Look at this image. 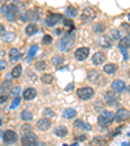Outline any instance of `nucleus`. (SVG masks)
<instances>
[{
	"label": "nucleus",
	"mask_w": 130,
	"mask_h": 146,
	"mask_svg": "<svg viewBox=\"0 0 130 146\" xmlns=\"http://www.w3.org/2000/svg\"><path fill=\"white\" fill-rule=\"evenodd\" d=\"M129 77H130V69H129Z\"/></svg>",
	"instance_id": "nucleus-56"
},
{
	"label": "nucleus",
	"mask_w": 130,
	"mask_h": 146,
	"mask_svg": "<svg viewBox=\"0 0 130 146\" xmlns=\"http://www.w3.org/2000/svg\"><path fill=\"white\" fill-rule=\"evenodd\" d=\"M20 102H21V98H20V97L15 98V99H13V102H12V103H11V106H9V108H11V110H15V108H17V107H18V104H20Z\"/></svg>",
	"instance_id": "nucleus-36"
},
{
	"label": "nucleus",
	"mask_w": 130,
	"mask_h": 146,
	"mask_svg": "<svg viewBox=\"0 0 130 146\" xmlns=\"http://www.w3.org/2000/svg\"><path fill=\"white\" fill-rule=\"evenodd\" d=\"M31 127L29 124H25V125H22L21 127V133H22V136L24 134H27V133H31Z\"/></svg>",
	"instance_id": "nucleus-35"
},
{
	"label": "nucleus",
	"mask_w": 130,
	"mask_h": 146,
	"mask_svg": "<svg viewBox=\"0 0 130 146\" xmlns=\"http://www.w3.org/2000/svg\"><path fill=\"white\" fill-rule=\"evenodd\" d=\"M99 72L98 70H95V69H91V70H88V73H87V80L88 81H91V82H94V81H96L98 78H99Z\"/></svg>",
	"instance_id": "nucleus-22"
},
{
	"label": "nucleus",
	"mask_w": 130,
	"mask_h": 146,
	"mask_svg": "<svg viewBox=\"0 0 130 146\" xmlns=\"http://www.w3.org/2000/svg\"><path fill=\"white\" fill-rule=\"evenodd\" d=\"M127 18H129V21H130V12H129V15H127Z\"/></svg>",
	"instance_id": "nucleus-53"
},
{
	"label": "nucleus",
	"mask_w": 130,
	"mask_h": 146,
	"mask_svg": "<svg viewBox=\"0 0 130 146\" xmlns=\"http://www.w3.org/2000/svg\"><path fill=\"white\" fill-rule=\"evenodd\" d=\"M94 89L90 88V86H86V88H79L77 90V95H78L79 99H83V100H87L90 98L94 97Z\"/></svg>",
	"instance_id": "nucleus-3"
},
{
	"label": "nucleus",
	"mask_w": 130,
	"mask_h": 146,
	"mask_svg": "<svg viewBox=\"0 0 130 146\" xmlns=\"http://www.w3.org/2000/svg\"><path fill=\"white\" fill-rule=\"evenodd\" d=\"M36 31H38V26H36L35 24H29L26 26V34L27 35H33V34H35Z\"/></svg>",
	"instance_id": "nucleus-25"
},
{
	"label": "nucleus",
	"mask_w": 130,
	"mask_h": 146,
	"mask_svg": "<svg viewBox=\"0 0 130 146\" xmlns=\"http://www.w3.org/2000/svg\"><path fill=\"white\" fill-rule=\"evenodd\" d=\"M120 50L122 51V55H124V59L126 60V59H127V51H126V48H122V47H120Z\"/></svg>",
	"instance_id": "nucleus-48"
},
{
	"label": "nucleus",
	"mask_w": 130,
	"mask_h": 146,
	"mask_svg": "<svg viewBox=\"0 0 130 146\" xmlns=\"http://www.w3.org/2000/svg\"><path fill=\"white\" fill-rule=\"evenodd\" d=\"M13 38H15V34H13V33H5V34H4V40H5V42L12 40Z\"/></svg>",
	"instance_id": "nucleus-42"
},
{
	"label": "nucleus",
	"mask_w": 130,
	"mask_h": 146,
	"mask_svg": "<svg viewBox=\"0 0 130 146\" xmlns=\"http://www.w3.org/2000/svg\"><path fill=\"white\" fill-rule=\"evenodd\" d=\"M0 125H1V119H0Z\"/></svg>",
	"instance_id": "nucleus-55"
},
{
	"label": "nucleus",
	"mask_w": 130,
	"mask_h": 146,
	"mask_svg": "<svg viewBox=\"0 0 130 146\" xmlns=\"http://www.w3.org/2000/svg\"><path fill=\"white\" fill-rule=\"evenodd\" d=\"M8 11H9V4H3V5L0 7V13H1V15L5 16L7 13H8Z\"/></svg>",
	"instance_id": "nucleus-40"
},
{
	"label": "nucleus",
	"mask_w": 130,
	"mask_h": 146,
	"mask_svg": "<svg viewBox=\"0 0 130 146\" xmlns=\"http://www.w3.org/2000/svg\"><path fill=\"white\" fill-rule=\"evenodd\" d=\"M77 115V111L74 108H65L63 111V116L65 119H73Z\"/></svg>",
	"instance_id": "nucleus-20"
},
{
	"label": "nucleus",
	"mask_w": 130,
	"mask_h": 146,
	"mask_svg": "<svg viewBox=\"0 0 130 146\" xmlns=\"http://www.w3.org/2000/svg\"><path fill=\"white\" fill-rule=\"evenodd\" d=\"M7 99H8V95L7 94H0V103H4Z\"/></svg>",
	"instance_id": "nucleus-45"
},
{
	"label": "nucleus",
	"mask_w": 130,
	"mask_h": 146,
	"mask_svg": "<svg viewBox=\"0 0 130 146\" xmlns=\"http://www.w3.org/2000/svg\"><path fill=\"white\" fill-rule=\"evenodd\" d=\"M106 145V140L102 137H94V140L91 141L90 146H104Z\"/></svg>",
	"instance_id": "nucleus-24"
},
{
	"label": "nucleus",
	"mask_w": 130,
	"mask_h": 146,
	"mask_svg": "<svg viewBox=\"0 0 130 146\" xmlns=\"http://www.w3.org/2000/svg\"><path fill=\"white\" fill-rule=\"evenodd\" d=\"M55 34H56V35H60L61 30H60V29H56V30H55Z\"/></svg>",
	"instance_id": "nucleus-51"
},
{
	"label": "nucleus",
	"mask_w": 130,
	"mask_h": 146,
	"mask_svg": "<svg viewBox=\"0 0 130 146\" xmlns=\"http://www.w3.org/2000/svg\"><path fill=\"white\" fill-rule=\"evenodd\" d=\"M24 99L25 100H31L36 97V90L34 88H27L24 90Z\"/></svg>",
	"instance_id": "nucleus-12"
},
{
	"label": "nucleus",
	"mask_w": 130,
	"mask_h": 146,
	"mask_svg": "<svg viewBox=\"0 0 130 146\" xmlns=\"http://www.w3.org/2000/svg\"><path fill=\"white\" fill-rule=\"evenodd\" d=\"M125 89H126V84L121 80H115L112 82V90L115 93H124Z\"/></svg>",
	"instance_id": "nucleus-10"
},
{
	"label": "nucleus",
	"mask_w": 130,
	"mask_h": 146,
	"mask_svg": "<svg viewBox=\"0 0 130 146\" xmlns=\"http://www.w3.org/2000/svg\"><path fill=\"white\" fill-rule=\"evenodd\" d=\"M88 54H90V50L87 47H79L78 50H76L74 52V58L79 61H83L88 58Z\"/></svg>",
	"instance_id": "nucleus-8"
},
{
	"label": "nucleus",
	"mask_w": 130,
	"mask_h": 146,
	"mask_svg": "<svg viewBox=\"0 0 130 146\" xmlns=\"http://www.w3.org/2000/svg\"><path fill=\"white\" fill-rule=\"evenodd\" d=\"M9 88H11V85H9V82H8V81H5V82H4V85L1 86V89H0V91H1V94H7V95H8V91H7V90H8Z\"/></svg>",
	"instance_id": "nucleus-38"
},
{
	"label": "nucleus",
	"mask_w": 130,
	"mask_h": 146,
	"mask_svg": "<svg viewBox=\"0 0 130 146\" xmlns=\"http://www.w3.org/2000/svg\"><path fill=\"white\" fill-rule=\"evenodd\" d=\"M63 25L64 26H67V27H69V29H74V25H73L72 20H63Z\"/></svg>",
	"instance_id": "nucleus-41"
},
{
	"label": "nucleus",
	"mask_w": 130,
	"mask_h": 146,
	"mask_svg": "<svg viewBox=\"0 0 130 146\" xmlns=\"http://www.w3.org/2000/svg\"><path fill=\"white\" fill-rule=\"evenodd\" d=\"M113 120H115V113L111 112V111H103V112L98 116V123L102 127H106V125L111 124Z\"/></svg>",
	"instance_id": "nucleus-2"
},
{
	"label": "nucleus",
	"mask_w": 130,
	"mask_h": 146,
	"mask_svg": "<svg viewBox=\"0 0 130 146\" xmlns=\"http://www.w3.org/2000/svg\"><path fill=\"white\" fill-rule=\"evenodd\" d=\"M20 93H21V88L20 86H15L13 89H11V97L15 99V98H17L18 95H20Z\"/></svg>",
	"instance_id": "nucleus-32"
},
{
	"label": "nucleus",
	"mask_w": 130,
	"mask_h": 146,
	"mask_svg": "<svg viewBox=\"0 0 130 146\" xmlns=\"http://www.w3.org/2000/svg\"><path fill=\"white\" fill-rule=\"evenodd\" d=\"M52 81H53V77L49 73H46L42 76V82H44V84H52Z\"/></svg>",
	"instance_id": "nucleus-33"
},
{
	"label": "nucleus",
	"mask_w": 130,
	"mask_h": 146,
	"mask_svg": "<svg viewBox=\"0 0 130 146\" xmlns=\"http://www.w3.org/2000/svg\"><path fill=\"white\" fill-rule=\"evenodd\" d=\"M78 140L79 141H85L86 140V136H78Z\"/></svg>",
	"instance_id": "nucleus-50"
},
{
	"label": "nucleus",
	"mask_w": 130,
	"mask_h": 146,
	"mask_svg": "<svg viewBox=\"0 0 130 146\" xmlns=\"http://www.w3.org/2000/svg\"><path fill=\"white\" fill-rule=\"evenodd\" d=\"M73 44H74V34H73L72 31H68V33L59 40L57 48L63 52H67L72 48Z\"/></svg>",
	"instance_id": "nucleus-1"
},
{
	"label": "nucleus",
	"mask_w": 130,
	"mask_h": 146,
	"mask_svg": "<svg viewBox=\"0 0 130 146\" xmlns=\"http://www.w3.org/2000/svg\"><path fill=\"white\" fill-rule=\"evenodd\" d=\"M42 43H44V44H51V43H52V36L48 35V34H46V35L43 36Z\"/></svg>",
	"instance_id": "nucleus-39"
},
{
	"label": "nucleus",
	"mask_w": 130,
	"mask_h": 146,
	"mask_svg": "<svg viewBox=\"0 0 130 146\" xmlns=\"http://www.w3.org/2000/svg\"><path fill=\"white\" fill-rule=\"evenodd\" d=\"M64 63V58L61 56V55H56V56H53L52 58V64L53 65H56V67H59L60 64H63Z\"/></svg>",
	"instance_id": "nucleus-29"
},
{
	"label": "nucleus",
	"mask_w": 130,
	"mask_h": 146,
	"mask_svg": "<svg viewBox=\"0 0 130 146\" xmlns=\"http://www.w3.org/2000/svg\"><path fill=\"white\" fill-rule=\"evenodd\" d=\"M4 34H5V27L4 25L0 24V36H4Z\"/></svg>",
	"instance_id": "nucleus-47"
},
{
	"label": "nucleus",
	"mask_w": 130,
	"mask_h": 146,
	"mask_svg": "<svg viewBox=\"0 0 130 146\" xmlns=\"http://www.w3.org/2000/svg\"><path fill=\"white\" fill-rule=\"evenodd\" d=\"M55 115H56V113H55V111L52 108H46L44 111H43V116H44L46 119H48V120L53 117Z\"/></svg>",
	"instance_id": "nucleus-30"
},
{
	"label": "nucleus",
	"mask_w": 130,
	"mask_h": 146,
	"mask_svg": "<svg viewBox=\"0 0 130 146\" xmlns=\"http://www.w3.org/2000/svg\"><path fill=\"white\" fill-rule=\"evenodd\" d=\"M104 100H106L107 104H109V106H113V104L117 103V95H115L113 93L108 91V93H106V95H104Z\"/></svg>",
	"instance_id": "nucleus-14"
},
{
	"label": "nucleus",
	"mask_w": 130,
	"mask_h": 146,
	"mask_svg": "<svg viewBox=\"0 0 130 146\" xmlns=\"http://www.w3.org/2000/svg\"><path fill=\"white\" fill-rule=\"evenodd\" d=\"M36 127L39 128L40 131H47V129H49V127H51V120H48V119H46V117L39 119V120L36 121Z\"/></svg>",
	"instance_id": "nucleus-11"
},
{
	"label": "nucleus",
	"mask_w": 130,
	"mask_h": 146,
	"mask_svg": "<svg viewBox=\"0 0 130 146\" xmlns=\"http://www.w3.org/2000/svg\"><path fill=\"white\" fill-rule=\"evenodd\" d=\"M120 47H122V48H129L130 47V34H127L126 36H124V38H121V40H120Z\"/></svg>",
	"instance_id": "nucleus-23"
},
{
	"label": "nucleus",
	"mask_w": 130,
	"mask_h": 146,
	"mask_svg": "<svg viewBox=\"0 0 130 146\" xmlns=\"http://www.w3.org/2000/svg\"><path fill=\"white\" fill-rule=\"evenodd\" d=\"M116 70H117V65L116 64H106L104 65V72L107 73V74H113V73H116Z\"/></svg>",
	"instance_id": "nucleus-21"
},
{
	"label": "nucleus",
	"mask_w": 130,
	"mask_h": 146,
	"mask_svg": "<svg viewBox=\"0 0 130 146\" xmlns=\"http://www.w3.org/2000/svg\"><path fill=\"white\" fill-rule=\"evenodd\" d=\"M61 20H63V15H60V13H52V15H49L48 17H47L46 22H47L48 26H55V25L57 24V22H60Z\"/></svg>",
	"instance_id": "nucleus-9"
},
{
	"label": "nucleus",
	"mask_w": 130,
	"mask_h": 146,
	"mask_svg": "<svg viewBox=\"0 0 130 146\" xmlns=\"http://www.w3.org/2000/svg\"><path fill=\"white\" fill-rule=\"evenodd\" d=\"M21 119L22 120H25V121H30L31 119H33V113H31L30 111L25 110V111H22L21 112Z\"/></svg>",
	"instance_id": "nucleus-28"
},
{
	"label": "nucleus",
	"mask_w": 130,
	"mask_h": 146,
	"mask_svg": "<svg viewBox=\"0 0 130 146\" xmlns=\"http://www.w3.org/2000/svg\"><path fill=\"white\" fill-rule=\"evenodd\" d=\"M5 17H7V20H9V21H15V20H16V13L8 12V13L5 15Z\"/></svg>",
	"instance_id": "nucleus-44"
},
{
	"label": "nucleus",
	"mask_w": 130,
	"mask_h": 146,
	"mask_svg": "<svg viewBox=\"0 0 130 146\" xmlns=\"http://www.w3.org/2000/svg\"><path fill=\"white\" fill-rule=\"evenodd\" d=\"M95 16H96V11L94 8H91V7H87V8L83 9V12L81 15V20H82V22L87 24L91 20H94Z\"/></svg>",
	"instance_id": "nucleus-5"
},
{
	"label": "nucleus",
	"mask_w": 130,
	"mask_h": 146,
	"mask_svg": "<svg viewBox=\"0 0 130 146\" xmlns=\"http://www.w3.org/2000/svg\"><path fill=\"white\" fill-rule=\"evenodd\" d=\"M36 51H38V46H36V44H34L33 47H31V48L29 50V55H27V60H30V59L33 58V56H35Z\"/></svg>",
	"instance_id": "nucleus-34"
},
{
	"label": "nucleus",
	"mask_w": 130,
	"mask_h": 146,
	"mask_svg": "<svg viewBox=\"0 0 130 146\" xmlns=\"http://www.w3.org/2000/svg\"><path fill=\"white\" fill-rule=\"evenodd\" d=\"M104 60H106V55L99 51V52H96V54H94L92 64H94V65H102V64L104 63Z\"/></svg>",
	"instance_id": "nucleus-13"
},
{
	"label": "nucleus",
	"mask_w": 130,
	"mask_h": 146,
	"mask_svg": "<svg viewBox=\"0 0 130 146\" xmlns=\"http://www.w3.org/2000/svg\"><path fill=\"white\" fill-rule=\"evenodd\" d=\"M129 119H130V111L126 108H120L115 113V120L118 123H122L125 120H129Z\"/></svg>",
	"instance_id": "nucleus-6"
},
{
	"label": "nucleus",
	"mask_w": 130,
	"mask_h": 146,
	"mask_svg": "<svg viewBox=\"0 0 130 146\" xmlns=\"http://www.w3.org/2000/svg\"><path fill=\"white\" fill-rule=\"evenodd\" d=\"M26 17H27V20H30L31 21V24H34L35 21H38L39 13L36 12V11H29V12H26Z\"/></svg>",
	"instance_id": "nucleus-19"
},
{
	"label": "nucleus",
	"mask_w": 130,
	"mask_h": 146,
	"mask_svg": "<svg viewBox=\"0 0 130 146\" xmlns=\"http://www.w3.org/2000/svg\"><path fill=\"white\" fill-rule=\"evenodd\" d=\"M129 94H130V85H129Z\"/></svg>",
	"instance_id": "nucleus-54"
},
{
	"label": "nucleus",
	"mask_w": 130,
	"mask_h": 146,
	"mask_svg": "<svg viewBox=\"0 0 130 146\" xmlns=\"http://www.w3.org/2000/svg\"><path fill=\"white\" fill-rule=\"evenodd\" d=\"M112 38L121 40V33H120V30H113L112 31Z\"/></svg>",
	"instance_id": "nucleus-43"
},
{
	"label": "nucleus",
	"mask_w": 130,
	"mask_h": 146,
	"mask_svg": "<svg viewBox=\"0 0 130 146\" xmlns=\"http://www.w3.org/2000/svg\"><path fill=\"white\" fill-rule=\"evenodd\" d=\"M22 56V54L20 52V50L17 48H11V51H9V60L11 61H17L18 59Z\"/></svg>",
	"instance_id": "nucleus-15"
},
{
	"label": "nucleus",
	"mask_w": 130,
	"mask_h": 146,
	"mask_svg": "<svg viewBox=\"0 0 130 146\" xmlns=\"http://www.w3.org/2000/svg\"><path fill=\"white\" fill-rule=\"evenodd\" d=\"M3 141L5 143H8V145H11V143H15L16 141H17V133H16L15 131H11V129H8V131H5L3 133Z\"/></svg>",
	"instance_id": "nucleus-7"
},
{
	"label": "nucleus",
	"mask_w": 130,
	"mask_h": 146,
	"mask_svg": "<svg viewBox=\"0 0 130 146\" xmlns=\"http://www.w3.org/2000/svg\"><path fill=\"white\" fill-rule=\"evenodd\" d=\"M35 68H36L38 70H44L46 68H47V65H46L44 61L39 60V61H36V63H35Z\"/></svg>",
	"instance_id": "nucleus-37"
},
{
	"label": "nucleus",
	"mask_w": 130,
	"mask_h": 146,
	"mask_svg": "<svg viewBox=\"0 0 130 146\" xmlns=\"http://www.w3.org/2000/svg\"><path fill=\"white\" fill-rule=\"evenodd\" d=\"M21 73H22V67H21V65H16V67L12 69L13 78H18V77L21 76Z\"/></svg>",
	"instance_id": "nucleus-27"
},
{
	"label": "nucleus",
	"mask_w": 130,
	"mask_h": 146,
	"mask_svg": "<svg viewBox=\"0 0 130 146\" xmlns=\"http://www.w3.org/2000/svg\"><path fill=\"white\" fill-rule=\"evenodd\" d=\"M35 146H46V143H43V142H38Z\"/></svg>",
	"instance_id": "nucleus-52"
},
{
	"label": "nucleus",
	"mask_w": 130,
	"mask_h": 146,
	"mask_svg": "<svg viewBox=\"0 0 130 146\" xmlns=\"http://www.w3.org/2000/svg\"><path fill=\"white\" fill-rule=\"evenodd\" d=\"M65 15H67L68 17H76L77 16V9L74 8V7H68Z\"/></svg>",
	"instance_id": "nucleus-31"
},
{
	"label": "nucleus",
	"mask_w": 130,
	"mask_h": 146,
	"mask_svg": "<svg viewBox=\"0 0 130 146\" xmlns=\"http://www.w3.org/2000/svg\"><path fill=\"white\" fill-rule=\"evenodd\" d=\"M99 46L100 47H104V48H109L112 46V39L108 38V36H104V38H100L99 39Z\"/></svg>",
	"instance_id": "nucleus-18"
},
{
	"label": "nucleus",
	"mask_w": 130,
	"mask_h": 146,
	"mask_svg": "<svg viewBox=\"0 0 130 146\" xmlns=\"http://www.w3.org/2000/svg\"><path fill=\"white\" fill-rule=\"evenodd\" d=\"M53 133L57 137H65L68 134V129H67V127H64V125H59V127H56L53 129Z\"/></svg>",
	"instance_id": "nucleus-17"
},
{
	"label": "nucleus",
	"mask_w": 130,
	"mask_h": 146,
	"mask_svg": "<svg viewBox=\"0 0 130 146\" xmlns=\"http://www.w3.org/2000/svg\"><path fill=\"white\" fill-rule=\"evenodd\" d=\"M122 27H124V29H127V30H130V25H127V24H122Z\"/></svg>",
	"instance_id": "nucleus-49"
},
{
	"label": "nucleus",
	"mask_w": 130,
	"mask_h": 146,
	"mask_svg": "<svg viewBox=\"0 0 130 146\" xmlns=\"http://www.w3.org/2000/svg\"><path fill=\"white\" fill-rule=\"evenodd\" d=\"M73 127L78 128V129H85V131H90L91 129V125L85 123L83 120H76V121L73 123Z\"/></svg>",
	"instance_id": "nucleus-16"
},
{
	"label": "nucleus",
	"mask_w": 130,
	"mask_h": 146,
	"mask_svg": "<svg viewBox=\"0 0 130 146\" xmlns=\"http://www.w3.org/2000/svg\"><path fill=\"white\" fill-rule=\"evenodd\" d=\"M104 31H106V26H104L103 24H100V22H96V24L94 25V33H96V34H103Z\"/></svg>",
	"instance_id": "nucleus-26"
},
{
	"label": "nucleus",
	"mask_w": 130,
	"mask_h": 146,
	"mask_svg": "<svg viewBox=\"0 0 130 146\" xmlns=\"http://www.w3.org/2000/svg\"><path fill=\"white\" fill-rule=\"evenodd\" d=\"M21 143L22 146H35L38 143V137H36L35 133H27V134H24L21 138Z\"/></svg>",
	"instance_id": "nucleus-4"
},
{
	"label": "nucleus",
	"mask_w": 130,
	"mask_h": 146,
	"mask_svg": "<svg viewBox=\"0 0 130 146\" xmlns=\"http://www.w3.org/2000/svg\"><path fill=\"white\" fill-rule=\"evenodd\" d=\"M7 68V61L0 60V70H4Z\"/></svg>",
	"instance_id": "nucleus-46"
}]
</instances>
